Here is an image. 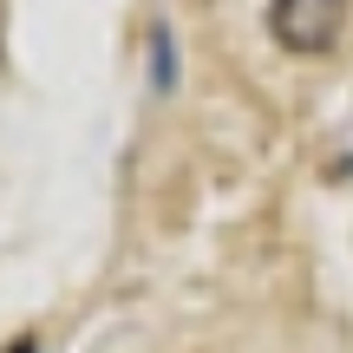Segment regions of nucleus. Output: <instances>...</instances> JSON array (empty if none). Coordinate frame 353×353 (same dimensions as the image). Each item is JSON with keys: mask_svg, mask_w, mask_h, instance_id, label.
I'll return each mask as SVG.
<instances>
[{"mask_svg": "<svg viewBox=\"0 0 353 353\" xmlns=\"http://www.w3.org/2000/svg\"><path fill=\"white\" fill-rule=\"evenodd\" d=\"M341 20H347V0H268V26H275V39L288 52L334 46Z\"/></svg>", "mask_w": 353, "mask_h": 353, "instance_id": "f257e3e1", "label": "nucleus"}, {"mask_svg": "<svg viewBox=\"0 0 353 353\" xmlns=\"http://www.w3.org/2000/svg\"><path fill=\"white\" fill-rule=\"evenodd\" d=\"M13 353H39V347H33V341H20V347H13Z\"/></svg>", "mask_w": 353, "mask_h": 353, "instance_id": "f03ea898", "label": "nucleus"}]
</instances>
